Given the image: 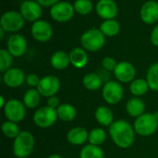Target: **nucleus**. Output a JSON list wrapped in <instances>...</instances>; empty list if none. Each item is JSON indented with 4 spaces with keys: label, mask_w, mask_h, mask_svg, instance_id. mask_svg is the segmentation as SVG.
I'll return each instance as SVG.
<instances>
[{
    "label": "nucleus",
    "mask_w": 158,
    "mask_h": 158,
    "mask_svg": "<svg viewBox=\"0 0 158 158\" xmlns=\"http://www.w3.org/2000/svg\"><path fill=\"white\" fill-rule=\"evenodd\" d=\"M24 81H26L25 74L19 68L12 67L3 74V82L8 88H19L24 83Z\"/></svg>",
    "instance_id": "16"
},
{
    "label": "nucleus",
    "mask_w": 158,
    "mask_h": 158,
    "mask_svg": "<svg viewBox=\"0 0 158 158\" xmlns=\"http://www.w3.org/2000/svg\"><path fill=\"white\" fill-rule=\"evenodd\" d=\"M117 65H118V62L116 61L115 59H113L111 57H106L102 61L103 69L107 71V72H114Z\"/></svg>",
    "instance_id": "34"
},
{
    "label": "nucleus",
    "mask_w": 158,
    "mask_h": 158,
    "mask_svg": "<svg viewBox=\"0 0 158 158\" xmlns=\"http://www.w3.org/2000/svg\"><path fill=\"white\" fill-rule=\"evenodd\" d=\"M13 63V56L9 53L7 49L2 48L0 49V72L5 73L10 68H12Z\"/></svg>",
    "instance_id": "32"
},
{
    "label": "nucleus",
    "mask_w": 158,
    "mask_h": 158,
    "mask_svg": "<svg viewBox=\"0 0 158 158\" xmlns=\"http://www.w3.org/2000/svg\"><path fill=\"white\" fill-rule=\"evenodd\" d=\"M99 29L104 34L105 36L113 37V36H116L119 33L120 24L115 19H113V20H106L101 23Z\"/></svg>",
    "instance_id": "25"
},
{
    "label": "nucleus",
    "mask_w": 158,
    "mask_h": 158,
    "mask_svg": "<svg viewBox=\"0 0 158 158\" xmlns=\"http://www.w3.org/2000/svg\"><path fill=\"white\" fill-rule=\"evenodd\" d=\"M5 30L3 29V28H1L0 27V39H3L4 38V34H5Z\"/></svg>",
    "instance_id": "40"
},
{
    "label": "nucleus",
    "mask_w": 158,
    "mask_h": 158,
    "mask_svg": "<svg viewBox=\"0 0 158 158\" xmlns=\"http://www.w3.org/2000/svg\"><path fill=\"white\" fill-rule=\"evenodd\" d=\"M60 86L61 83L59 78L55 75L49 74L41 78L37 89L41 96L50 98L52 96H56V94L60 89Z\"/></svg>",
    "instance_id": "10"
},
{
    "label": "nucleus",
    "mask_w": 158,
    "mask_h": 158,
    "mask_svg": "<svg viewBox=\"0 0 158 158\" xmlns=\"http://www.w3.org/2000/svg\"><path fill=\"white\" fill-rule=\"evenodd\" d=\"M41 100V94L39 93L37 88H30L27 90L23 96V103L25 107L29 109H33L36 108Z\"/></svg>",
    "instance_id": "26"
},
{
    "label": "nucleus",
    "mask_w": 158,
    "mask_h": 158,
    "mask_svg": "<svg viewBox=\"0 0 158 158\" xmlns=\"http://www.w3.org/2000/svg\"><path fill=\"white\" fill-rule=\"evenodd\" d=\"M59 105H60V102H59V99L56 96H52V97L48 98V100H47V106L56 110Z\"/></svg>",
    "instance_id": "36"
},
{
    "label": "nucleus",
    "mask_w": 158,
    "mask_h": 158,
    "mask_svg": "<svg viewBox=\"0 0 158 158\" xmlns=\"http://www.w3.org/2000/svg\"><path fill=\"white\" fill-rule=\"evenodd\" d=\"M69 54L70 64L77 69H81L85 67L89 61L88 54L83 47H74Z\"/></svg>",
    "instance_id": "18"
},
{
    "label": "nucleus",
    "mask_w": 158,
    "mask_h": 158,
    "mask_svg": "<svg viewBox=\"0 0 158 158\" xmlns=\"http://www.w3.org/2000/svg\"><path fill=\"white\" fill-rule=\"evenodd\" d=\"M82 84L86 89L91 90V91H95L102 88L103 79L96 73H89L83 76Z\"/></svg>",
    "instance_id": "23"
},
{
    "label": "nucleus",
    "mask_w": 158,
    "mask_h": 158,
    "mask_svg": "<svg viewBox=\"0 0 158 158\" xmlns=\"http://www.w3.org/2000/svg\"><path fill=\"white\" fill-rule=\"evenodd\" d=\"M154 114L156 115V117L158 118V112H156V113H154Z\"/></svg>",
    "instance_id": "42"
},
{
    "label": "nucleus",
    "mask_w": 158,
    "mask_h": 158,
    "mask_svg": "<svg viewBox=\"0 0 158 158\" xmlns=\"http://www.w3.org/2000/svg\"><path fill=\"white\" fill-rule=\"evenodd\" d=\"M80 158H105V156L103 150L99 146L89 143L81 150Z\"/></svg>",
    "instance_id": "28"
},
{
    "label": "nucleus",
    "mask_w": 158,
    "mask_h": 158,
    "mask_svg": "<svg viewBox=\"0 0 158 158\" xmlns=\"http://www.w3.org/2000/svg\"><path fill=\"white\" fill-rule=\"evenodd\" d=\"M150 89L146 79H134L130 85V91L135 97H141Z\"/></svg>",
    "instance_id": "27"
},
{
    "label": "nucleus",
    "mask_w": 158,
    "mask_h": 158,
    "mask_svg": "<svg viewBox=\"0 0 158 158\" xmlns=\"http://www.w3.org/2000/svg\"><path fill=\"white\" fill-rule=\"evenodd\" d=\"M142 20L146 24H154L158 20V2L155 0L147 1L140 10Z\"/></svg>",
    "instance_id": "17"
},
{
    "label": "nucleus",
    "mask_w": 158,
    "mask_h": 158,
    "mask_svg": "<svg viewBox=\"0 0 158 158\" xmlns=\"http://www.w3.org/2000/svg\"><path fill=\"white\" fill-rule=\"evenodd\" d=\"M133 128L135 132L140 136H152L157 130L158 118L155 114L144 113L143 115L136 118Z\"/></svg>",
    "instance_id": "3"
},
{
    "label": "nucleus",
    "mask_w": 158,
    "mask_h": 158,
    "mask_svg": "<svg viewBox=\"0 0 158 158\" xmlns=\"http://www.w3.org/2000/svg\"><path fill=\"white\" fill-rule=\"evenodd\" d=\"M50 63L56 70H65L70 64L69 54L64 50H57L52 54L50 58Z\"/></svg>",
    "instance_id": "20"
},
{
    "label": "nucleus",
    "mask_w": 158,
    "mask_h": 158,
    "mask_svg": "<svg viewBox=\"0 0 158 158\" xmlns=\"http://www.w3.org/2000/svg\"><path fill=\"white\" fill-rule=\"evenodd\" d=\"M19 12L25 20L35 22L42 16V6L33 0H26L21 3Z\"/></svg>",
    "instance_id": "11"
},
{
    "label": "nucleus",
    "mask_w": 158,
    "mask_h": 158,
    "mask_svg": "<svg viewBox=\"0 0 158 158\" xmlns=\"http://www.w3.org/2000/svg\"><path fill=\"white\" fill-rule=\"evenodd\" d=\"M42 7H53L54 5H56V3L59 2V0H36Z\"/></svg>",
    "instance_id": "38"
},
{
    "label": "nucleus",
    "mask_w": 158,
    "mask_h": 158,
    "mask_svg": "<svg viewBox=\"0 0 158 158\" xmlns=\"http://www.w3.org/2000/svg\"><path fill=\"white\" fill-rule=\"evenodd\" d=\"M75 12L80 15L90 14L93 10V3L91 0H76L73 4Z\"/></svg>",
    "instance_id": "33"
},
{
    "label": "nucleus",
    "mask_w": 158,
    "mask_h": 158,
    "mask_svg": "<svg viewBox=\"0 0 158 158\" xmlns=\"http://www.w3.org/2000/svg\"><path fill=\"white\" fill-rule=\"evenodd\" d=\"M102 96L105 102L108 104H117L118 103L123 96L124 89L118 81H107L102 89Z\"/></svg>",
    "instance_id": "8"
},
{
    "label": "nucleus",
    "mask_w": 158,
    "mask_h": 158,
    "mask_svg": "<svg viewBox=\"0 0 158 158\" xmlns=\"http://www.w3.org/2000/svg\"><path fill=\"white\" fill-rule=\"evenodd\" d=\"M24 20H25L19 11L8 10L2 14L0 19V27L8 33L18 32L23 28Z\"/></svg>",
    "instance_id": "5"
},
{
    "label": "nucleus",
    "mask_w": 158,
    "mask_h": 158,
    "mask_svg": "<svg viewBox=\"0 0 158 158\" xmlns=\"http://www.w3.org/2000/svg\"><path fill=\"white\" fill-rule=\"evenodd\" d=\"M47 158H63L61 156H58V155H52L50 156H48Z\"/></svg>",
    "instance_id": "41"
},
{
    "label": "nucleus",
    "mask_w": 158,
    "mask_h": 158,
    "mask_svg": "<svg viewBox=\"0 0 158 158\" xmlns=\"http://www.w3.org/2000/svg\"><path fill=\"white\" fill-rule=\"evenodd\" d=\"M109 135L113 142L121 149L130 148L135 140L134 128L126 120L118 119L109 127Z\"/></svg>",
    "instance_id": "1"
},
{
    "label": "nucleus",
    "mask_w": 158,
    "mask_h": 158,
    "mask_svg": "<svg viewBox=\"0 0 158 158\" xmlns=\"http://www.w3.org/2000/svg\"><path fill=\"white\" fill-rule=\"evenodd\" d=\"M3 111L6 118L8 121H12L15 123L22 121L26 115L24 103L17 99L8 100L6 105L4 106Z\"/></svg>",
    "instance_id": "6"
},
{
    "label": "nucleus",
    "mask_w": 158,
    "mask_h": 158,
    "mask_svg": "<svg viewBox=\"0 0 158 158\" xmlns=\"http://www.w3.org/2000/svg\"><path fill=\"white\" fill-rule=\"evenodd\" d=\"M126 110L129 115H131V117L137 118L144 114L145 104L143 102V100L139 99L138 97L131 98V100L128 101L126 104Z\"/></svg>",
    "instance_id": "21"
},
{
    "label": "nucleus",
    "mask_w": 158,
    "mask_h": 158,
    "mask_svg": "<svg viewBox=\"0 0 158 158\" xmlns=\"http://www.w3.org/2000/svg\"><path fill=\"white\" fill-rule=\"evenodd\" d=\"M74 6L68 1H59L50 8L51 18L57 22H67L74 15Z\"/></svg>",
    "instance_id": "9"
},
{
    "label": "nucleus",
    "mask_w": 158,
    "mask_h": 158,
    "mask_svg": "<svg viewBox=\"0 0 158 158\" xmlns=\"http://www.w3.org/2000/svg\"><path fill=\"white\" fill-rule=\"evenodd\" d=\"M106 43V36L100 29L92 28L85 31L81 36V44L85 50L98 51Z\"/></svg>",
    "instance_id": "4"
},
{
    "label": "nucleus",
    "mask_w": 158,
    "mask_h": 158,
    "mask_svg": "<svg viewBox=\"0 0 158 158\" xmlns=\"http://www.w3.org/2000/svg\"><path fill=\"white\" fill-rule=\"evenodd\" d=\"M89 138L88 131L81 127H76L72 129H70L67 134V140L68 142L72 145H82L84 144Z\"/></svg>",
    "instance_id": "19"
},
{
    "label": "nucleus",
    "mask_w": 158,
    "mask_h": 158,
    "mask_svg": "<svg viewBox=\"0 0 158 158\" xmlns=\"http://www.w3.org/2000/svg\"><path fill=\"white\" fill-rule=\"evenodd\" d=\"M7 50L13 57H21L27 50V41L25 37L19 34H15L9 36L6 42Z\"/></svg>",
    "instance_id": "13"
},
{
    "label": "nucleus",
    "mask_w": 158,
    "mask_h": 158,
    "mask_svg": "<svg viewBox=\"0 0 158 158\" xmlns=\"http://www.w3.org/2000/svg\"><path fill=\"white\" fill-rule=\"evenodd\" d=\"M34 138L29 131H20L13 142V154L18 158L28 157L33 151Z\"/></svg>",
    "instance_id": "2"
},
{
    "label": "nucleus",
    "mask_w": 158,
    "mask_h": 158,
    "mask_svg": "<svg viewBox=\"0 0 158 158\" xmlns=\"http://www.w3.org/2000/svg\"><path fill=\"white\" fill-rule=\"evenodd\" d=\"M40 80H41V78H39L38 75L35 74H30L26 76V83L28 84V86L32 87V88L38 87Z\"/></svg>",
    "instance_id": "35"
},
{
    "label": "nucleus",
    "mask_w": 158,
    "mask_h": 158,
    "mask_svg": "<svg viewBox=\"0 0 158 158\" xmlns=\"http://www.w3.org/2000/svg\"><path fill=\"white\" fill-rule=\"evenodd\" d=\"M2 132L3 134L9 139H16L19 134L20 133L19 128L17 123L12 122V121H5L2 125Z\"/></svg>",
    "instance_id": "31"
},
{
    "label": "nucleus",
    "mask_w": 158,
    "mask_h": 158,
    "mask_svg": "<svg viewBox=\"0 0 158 158\" xmlns=\"http://www.w3.org/2000/svg\"><path fill=\"white\" fill-rule=\"evenodd\" d=\"M0 100H1L0 107H1V108H4V106L6 105V102H5V101H4V97H3V96H1V97H0Z\"/></svg>",
    "instance_id": "39"
},
{
    "label": "nucleus",
    "mask_w": 158,
    "mask_h": 158,
    "mask_svg": "<svg viewBox=\"0 0 158 158\" xmlns=\"http://www.w3.org/2000/svg\"><path fill=\"white\" fill-rule=\"evenodd\" d=\"M95 119L102 126L110 127L114 122L113 112L107 106H99L94 113Z\"/></svg>",
    "instance_id": "22"
},
{
    "label": "nucleus",
    "mask_w": 158,
    "mask_h": 158,
    "mask_svg": "<svg viewBox=\"0 0 158 158\" xmlns=\"http://www.w3.org/2000/svg\"><path fill=\"white\" fill-rule=\"evenodd\" d=\"M115 77L121 83H131L136 75V70L133 64L129 61H120L118 63L115 71Z\"/></svg>",
    "instance_id": "14"
},
{
    "label": "nucleus",
    "mask_w": 158,
    "mask_h": 158,
    "mask_svg": "<svg viewBox=\"0 0 158 158\" xmlns=\"http://www.w3.org/2000/svg\"><path fill=\"white\" fill-rule=\"evenodd\" d=\"M146 80L150 89L158 91V62L153 63L149 67L146 74Z\"/></svg>",
    "instance_id": "30"
},
{
    "label": "nucleus",
    "mask_w": 158,
    "mask_h": 158,
    "mask_svg": "<svg viewBox=\"0 0 158 158\" xmlns=\"http://www.w3.org/2000/svg\"><path fill=\"white\" fill-rule=\"evenodd\" d=\"M151 42L155 47H158V24L156 25L151 33Z\"/></svg>",
    "instance_id": "37"
},
{
    "label": "nucleus",
    "mask_w": 158,
    "mask_h": 158,
    "mask_svg": "<svg viewBox=\"0 0 158 158\" xmlns=\"http://www.w3.org/2000/svg\"><path fill=\"white\" fill-rule=\"evenodd\" d=\"M33 38L39 42H47L53 35V29L49 22L39 20L32 23L31 29Z\"/></svg>",
    "instance_id": "12"
},
{
    "label": "nucleus",
    "mask_w": 158,
    "mask_h": 158,
    "mask_svg": "<svg viewBox=\"0 0 158 158\" xmlns=\"http://www.w3.org/2000/svg\"><path fill=\"white\" fill-rule=\"evenodd\" d=\"M106 140V133L103 129H94L90 131L89 133V143L95 145V146H100L102 145Z\"/></svg>",
    "instance_id": "29"
},
{
    "label": "nucleus",
    "mask_w": 158,
    "mask_h": 158,
    "mask_svg": "<svg viewBox=\"0 0 158 158\" xmlns=\"http://www.w3.org/2000/svg\"><path fill=\"white\" fill-rule=\"evenodd\" d=\"M56 110L49 106H43L34 113L33 122L41 129H48L52 127L57 119Z\"/></svg>",
    "instance_id": "7"
},
{
    "label": "nucleus",
    "mask_w": 158,
    "mask_h": 158,
    "mask_svg": "<svg viewBox=\"0 0 158 158\" xmlns=\"http://www.w3.org/2000/svg\"><path fill=\"white\" fill-rule=\"evenodd\" d=\"M96 13L102 19L113 20L118 12V7L114 0H99L95 7Z\"/></svg>",
    "instance_id": "15"
},
{
    "label": "nucleus",
    "mask_w": 158,
    "mask_h": 158,
    "mask_svg": "<svg viewBox=\"0 0 158 158\" xmlns=\"http://www.w3.org/2000/svg\"><path fill=\"white\" fill-rule=\"evenodd\" d=\"M57 117L64 122H70L76 117L77 112L73 105L70 103H62L56 109Z\"/></svg>",
    "instance_id": "24"
}]
</instances>
